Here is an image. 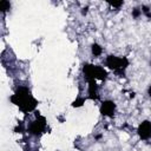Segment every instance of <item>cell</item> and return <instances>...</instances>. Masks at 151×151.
I'll use <instances>...</instances> for the list:
<instances>
[{
	"label": "cell",
	"mask_w": 151,
	"mask_h": 151,
	"mask_svg": "<svg viewBox=\"0 0 151 151\" xmlns=\"http://www.w3.org/2000/svg\"><path fill=\"white\" fill-rule=\"evenodd\" d=\"M9 100L14 105H17L22 112H31L38 105V100L32 96L29 88L26 86H19L15 90L14 94L9 97Z\"/></svg>",
	"instance_id": "6da1fadb"
},
{
	"label": "cell",
	"mask_w": 151,
	"mask_h": 151,
	"mask_svg": "<svg viewBox=\"0 0 151 151\" xmlns=\"http://www.w3.org/2000/svg\"><path fill=\"white\" fill-rule=\"evenodd\" d=\"M105 65L113 70L116 74L119 77H123L125 74V70L129 66V60L126 57H117V55H107L105 59Z\"/></svg>",
	"instance_id": "7a4b0ae2"
},
{
	"label": "cell",
	"mask_w": 151,
	"mask_h": 151,
	"mask_svg": "<svg viewBox=\"0 0 151 151\" xmlns=\"http://www.w3.org/2000/svg\"><path fill=\"white\" fill-rule=\"evenodd\" d=\"M46 130V119L45 117H41L39 114H37V118L31 122L29 126H28V132L35 137L41 136Z\"/></svg>",
	"instance_id": "3957f363"
},
{
	"label": "cell",
	"mask_w": 151,
	"mask_h": 151,
	"mask_svg": "<svg viewBox=\"0 0 151 151\" xmlns=\"http://www.w3.org/2000/svg\"><path fill=\"white\" fill-rule=\"evenodd\" d=\"M137 133L140 139L149 140L151 138V122L150 120H143L137 129Z\"/></svg>",
	"instance_id": "277c9868"
},
{
	"label": "cell",
	"mask_w": 151,
	"mask_h": 151,
	"mask_svg": "<svg viewBox=\"0 0 151 151\" xmlns=\"http://www.w3.org/2000/svg\"><path fill=\"white\" fill-rule=\"evenodd\" d=\"M116 111V103L112 100H104L100 105V113L104 117H113Z\"/></svg>",
	"instance_id": "5b68a950"
},
{
	"label": "cell",
	"mask_w": 151,
	"mask_h": 151,
	"mask_svg": "<svg viewBox=\"0 0 151 151\" xmlns=\"http://www.w3.org/2000/svg\"><path fill=\"white\" fill-rule=\"evenodd\" d=\"M83 72L87 81L96 80V66L92 64H85L83 66Z\"/></svg>",
	"instance_id": "8992f818"
},
{
	"label": "cell",
	"mask_w": 151,
	"mask_h": 151,
	"mask_svg": "<svg viewBox=\"0 0 151 151\" xmlns=\"http://www.w3.org/2000/svg\"><path fill=\"white\" fill-rule=\"evenodd\" d=\"M87 93H88V98H90V99H92V100H97V99H99V94H98V85L96 84V80L88 81V90H87Z\"/></svg>",
	"instance_id": "52a82bcc"
},
{
	"label": "cell",
	"mask_w": 151,
	"mask_h": 151,
	"mask_svg": "<svg viewBox=\"0 0 151 151\" xmlns=\"http://www.w3.org/2000/svg\"><path fill=\"white\" fill-rule=\"evenodd\" d=\"M107 78V72L101 66H96V79L105 80Z\"/></svg>",
	"instance_id": "ba28073f"
},
{
	"label": "cell",
	"mask_w": 151,
	"mask_h": 151,
	"mask_svg": "<svg viewBox=\"0 0 151 151\" xmlns=\"http://www.w3.org/2000/svg\"><path fill=\"white\" fill-rule=\"evenodd\" d=\"M91 52H92V54H93L94 57H99V55L103 53V47H101L99 44L94 42V44H92V46H91Z\"/></svg>",
	"instance_id": "9c48e42d"
},
{
	"label": "cell",
	"mask_w": 151,
	"mask_h": 151,
	"mask_svg": "<svg viewBox=\"0 0 151 151\" xmlns=\"http://www.w3.org/2000/svg\"><path fill=\"white\" fill-rule=\"evenodd\" d=\"M11 9V2L7 1V0H1L0 1V11L2 13H6Z\"/></svg>",
	"instance_id": "30bf717a"
},
{
	"label": "cell",
	"mask_w": 151,
	"mask_h": 151,
	"mask_svg": "<svg viewBox=\"0 0 151 151\" xmlns=\"http://www.w3.org/2000/svg\"><path fill=\"white\" fill-rule=\"evenodd\" d=\"M84 104H85V98L79 97V98H77V99L72 103V107H81Z\"/></svg>",
	"instance_id": "8fae6325"
},
{
	"label": "cell",
	"mask_w": 151,
	"mask_h": 151,
	"mask_svg": "<svg viewBox=\"0 0 151 151\" xmlns=\"http://www.w3.org/2000/svg\"><path fill=\"white\" fill-rule=\"evenodd\" d=\"M140 9H142V14H144L147 19H151V11H150V8L146 5H143L140 7Z\"/></svg>",
	"instance_id": "7c38bea8"
},
{
	"label": "cell",
	"mask_w": 151,
	"mask_h": 151,
	"mask_svg": "<svg viewBox=\"0 0 151 151\" xmlns=\"http://www.w3.org/2000/svg\"><path fill=\"white\" fill-rule=\"evenodd\" d=\"M132 18L133 19H138L140 15H142V9L139 8V7H134L133 9H132Z\"/></svg>",
	"instance_id": "4fadbf2b"
},
{
	"label": "cell",
	"mask_w": 151,
	"mask_h": 151,
	"mask_svg": "<svg viewBox=\"0 0 151 151\" xmlns=\"http://www.w3.org/2000/svg\"><path fill=\"white\" fill-rule=\"evenodd\" d=\"M123 4H124L123 1H109V5H110V6H112V7H116V8L120 7Z\"/></svg>",
	"instance_id": "5bb4252c"
},
{
	"label": "cell",
	"mask_w": 151,
	"mask_h": 151,
	"mask_svg": "<svg viewBox=\"0 0 151 151\" xmlns=\"http://www.w3.org/2000/svg\"><path fill=\"white\" fill-rule=\"evenodd\" d=\"M87 12H88V7H87V6H86V7H84V8L81 9V14H83V15H86V14H87Z\"/></svg>",
	"instance_id": "9a60e30c"
},
{
	"label": "cell",
	"mask_w": 151,
	"mask_h": 151,
	"mask_svg": "<svg viewBox=\"0 0 151 151\" xmlns=\"http://www.w3.org/2000/svg\"><path fill=\"white\" fill-rule=\"evenodd\" d=\"M147 94H149V97L151 98V85L147 87Z\"/></svg>",
	"instance_id": "2e32d148"
},
{
	"label": "cell",
	"mask_w": 151,
	"mask_h": 151,
	"mask_svg": "<svg viewBox=\"0 0 151 151\" xmlns=\"http://www.w3.org/2000/svg\"><path fill=\"white\" fill-rule=\"evenodd\" d=\"M134 97H136V93H134V92H132V93L130 94V98H134Z\"/></svg>",
	"instance_id": "e0dca14e"
}]
</instances>
